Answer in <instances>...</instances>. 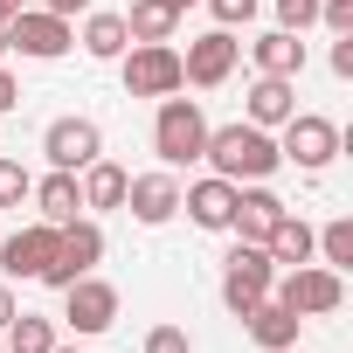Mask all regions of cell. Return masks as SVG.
Here are the masks:
<instances>
[{
	"instance_id": "obj_1",
	"label": "cell",
	"mask_w": 353,
	"mask_h": 353,
	"mask_svg": "<svg viewBox=\"0 0 353 353\" xmlns=\"http://www.w3.org/2000/svg\"><path fill=\"white\" fill-rule=\"evenodd\" d=\"M201 159L222 173V181H236V188H250V181H270V173L284 166V152H277V139L263 132V125H250V118H236V125H222V132H208V145H201Z\"/></svg>"
},
{
	"instance_id": "obj_2",
	"label": "cell",
	"mask_w": 353,
	"mask_h": 353,
	"mask_svg": "<svg viewBox=\"0 0 353 353\" xmlns=\"http://www.w3.org/2000/svg\"><path fill=\"white\" fill-rule=\"evenodd\" d=\"M208 111L194 104V97H159V118H152V152L166 159V166H194L201 159V145H208Z\"/></svg>"
},
{
	"instance_id": "obj_3",
	"label": "cell",
	"mask_w": 353,
	"mask_h": 353,
	"mask_svg": "<svg viewBox=\"0 0 353 353\" xmlns=\"http://www.w3.org/2000/svg\"><path fill=\"white\" fill-rule=\"evenodd\" d=\"M270 298L291 305L298 319H332V312L346 305V277L325 270V263H298V270H284V277L270 284Z\"/></svg>"
},
{
	"instance_id": "obj_4",
	"label": "cell",
	"mask_w": 353,
	"mask_h": 353,
	"mask_svg": "<svg viewBox=\"0 0 353 353\" xmlns=\"http://www.w3.org/2000/svg\"><path fill=\"white\" fill-rule=\"evenodd\" d=\"M97 256H104V229H97L90 215H77V222H63L56 256L42 263V284H49V291H70L77 277H90V270H97Z\"/></svg>"
},
{
	"instance_id": "obj_5",
	"label": "cell",
	"mask_w": 353,
	"mask_h": 353,
	"mask_svg": "<svg viewBox=\"0 0 353 353\" xmlns=\"http://www.w3.org/2000/svg\"><path fill=\"white\" fill-rule=\"evenodd\" d=\"M270 284H277V263L263 256V243H236V250H229V270H222V305H229L236 319H250V312L270 298Z\"/></svg>"
},
{
	"instance_id": "obj_6",
	"label": "cell",
	"mask_w": 353,
	"mask_h": 353,
	"mask_svg": "<svg viewBox=\"0 0 353 353\" xmlns=\"http://www.w3.org/2000/svg\"><path fill=\"white\" fill-rule=\"evenodd\" d=\"M173 90H188L181 49H173V42H139V49H125V97H173Z\"/></svg>"
},
{
	"instance_id": "obj_7",
	"label": "cell",
	"mask_w": 353,
	"mask_h": 353,
	"mask_svg": "<svg viewBox=\"0 0 353 353\" xmlns=\"http://www.w3.org/2000/svg\"><path fill=\"white\" fill-rule=\"evenodd\" d=\"M8 49H21V56H35V63H56V56L77 49V28H70L63 14H49V8H21V14L8 21Z\"/></svg>"
},
{
	"instance_id": "obj_8",
	"label": "cell",
	"mask_w": 353,
	"mask_h": 353,
	"mask_svg": "<svg viewBox=\"0 0 353 353\" xmlns=\"http://www.w3.org/2000/svg\"><path fill=\"white\" fill-rule=\"evenodd\" d=\"M277 132H284V139H277V152H284L291 166H305V173H319V166L339 152V125H332V118H319V111H291Z\"/></svg>"
},
{
	"instance_id": "obj_9",
	"label": "cell",
	"mask_w": 353,
	"mask_h": 353,
	"mask_svg": "<svg viewBox=\"0 0 353 353\" xmlns=\"http://www.w3.org/2000/svg\"><path fill=\"white\" fill-rule=\"evenodd\" d=\"M236 56H243V42H236L229 28H208V35H194V42H188L181 77H188L194 90H215V83H229V77H236Z\"/></svg>"
},
{
	"instance_id": "obj_10",
	"label": "cell",
	"mask_w": 353,
	"mask_h": 353,
	"mask_svg": "<svg viewBox=\"0 0 353 353\" xmlns=\"http://www.w3.org/2000/svg\"><path fill=\"white\" fill-rule=\"evenodd\" d=\"M63 319H70L83 339L111 332V325H118V284H104V277H77V284L63 291Z\"/></svg>"
},
{
	"instance_id": "obj_11",
	"label": "cell",
	"mask_w": 353,
	"mask_h": 353,
	"mask_svg": "<svg viewBox=\"0 0 353 353\" xmlns=\"http://www.w3.org/2000/svg\"><path fill=\"white\" fill-rule=\"evenodd\" d=\"M42 152H49V166L83 173L90 159H104V132H97L90 118H56V125L42 132Z\"/></svg>"
},
{
	"instance_id": "obj_12",
	"label": "cell",
	"mask_w": 353,
	"mask_h": 353,
	"mask_svg": "<svg viewBox=\"0 0 353 353\" xmlns=\"http://www.w3.org/2000/svg\"><path fill=\"white\" fill-rule=\"evenodd\" d=\"M125 208H132V222H145V229L173 222V215H181V181H173V166H159V173H139V181H125Z\"/></svg>"
},
{
	"instance_id": "obj_13",
	"label": "cell",
	"mask_w": 353,
	"mask_h": 353,
	"mask_svg": "<svg viewBox=\"0 0 353 353\" xmlns=\"http://www.w3.org/2000/svg\"><path fill=\"white\" fill-rule=\"evenodd\" d=\"M56 222H28V229H14V236H0V270L8 277H42V263L56 256Z\"/></svg>"
},
{
	"instance_id": "obj_14",
	"label": "cell",
	"mask_w": 353,
	"mask_h": 353,
	"mask_svg": "<svg viewBox=\"0 0 353 353\" xmlns=\"http://www.w3.org/2000/svg\"><path fill=\"white\" fill-rule=\"evenodd\" d=\"M181 208L194 215V229H229V215H236V181H222V173H208V181L181 188Z\"/></svg>"
},
{
	"instance_id": "obj_15",
	"label": "cell",
	"mask_w": 353,
	"mask_h": 353,
	"mask_svg": "<svg viewBox=\"0 0 353 353\" xmlns=\"http://www.w3.org/2000/svg\"><path fill=\"white\" fill-rule=\"evenodd\" d=\"M277 215H284V201H277L263 181H250V188H236V215H229V229H236L243 243H263V236L277 229Z\"/></svg>"
},
{
	"instance_id": "obj_16",
	"label": "cell",
	"mask_w": 353,
	"mask_h": 353,
	"mask_svg": "<svg viewBox=\"0 0 353 353\" xmlns=\"http://www.w3.org/2000/svg\"><path fill=\"white\" fill-rule=\"evenodd\" d=\"M28 201H35V208H42V222H56V229L83 215V188H77V173H63V166L49 173V181H35V188H28Z\"/></svg>"
},
{
	"instance_id": "obj_17",
	"label": "cell",
	"mask_w": 353,
	"mask_h": 353,
	"mask_svg": "<svg viewBox=\"0 0 353 353\" xmlns=\"http://www.w3.org/2000/svg\"><path fill=\"white\" fill-rule=\"evenodd\" d=\"M250 56H256V77H298V70H305V42H298L291 28L256 35V42H250Z\"/></svg>"
},
{
	"instance_id": "obj_18",
	"label": "cell",
	"mask_w": 353,
	"mask_h": 353,
	"mask_svg": "<svg viewBox=\"0 0 353 353\" xmlns=\"http://www.w3.org/2000/svg\"><path fill=\"white\" fill-rule=\"evenodd\" d=\"M263 256H270V263H284V270H298V263H312V222L284 208V215H277V229L263 236Z\"/></svg>"
},
{
	"instance_id": "obj_19",
	"label": "cell",
	"mask_w": 353,
	"mask_h": 353,
	"mask_svg": "<svg viewBox=\"0 0 353 353\" xmlns=\"http://www.w3.org/2000/svg\"><path fill=\"white\" fill-rule=\"evenodd\" d=\"M298 325H305V319H298L291 305H277V298H263V305L250 312V339H256L263 353H284V346H298Z\"/></svg>"
},
{
	"instance_id": "obj_20",
	"label": "cell",
	"mask_w": 353,
	"mask_h": 353,
	"mask_svg": "<svg viewBox=\"0 0 353 353\" xmlns=\"http://www.w3.org/2000/svg\"><path fill=\"white\" fill-rule=\"evenodd\" d=\"M291 111H298L291 77H256V83H250V125H263V132H270V125H284Z\"/></svg>"
},
{
	"instance_id": "obj_21",
	"label": "cell",
	"mask_w": 353,
	"mask_h": 353,
	"mask_svg": "<svg viewBox=\"0 0 353 353\" xmlns=\"http://www.w3.org/2000/svg\"><path fill=\"white\" fill-rule=\"evenodd\" d=\"M173 28H181V8H173V0H132V14H125L132 42H173Z\"/></svg>"
},
{
	"instance_id": "obj_22",
	"label": "cell",
	"mask_w": 353,
	"mask_h": 353,
	"mask_svg": "<svg viewBox=\"0 0 353 353\" xmlns=\"http://www.w3.org/2000/svg\"><path fill=\"white\" fill-rule=\"evenodd\" d=\"M125 181H132V173L118 166V159H90L83 166V208H125Z\"/></svg>"
},
{
	"instance_id": "obj_23",
	"label": "cell",
	"mask_w": 353,
	"mask_h": 353,
	"mask_svg": "<svg viewBox=\"0 0 353 353\" xmlns=\"http://www.w3.org/2000/svg\"><path fill=\"white\" fill-rule=\"evenodd\" d=\"M83 49H90L97 63H118V56L132 49V35H125V14H90V21H83Z\"/></svg>"
},
{
	"instance_id": "obj_24",
	"label": "cell",
	"mask_w": 353,
	"mask_h": 353,
	"mask_svg": "<svg viewBox=\"0 0 353 353\" xmlns=\"http://www.w3.org/2000/svg\"><path fill=\"white\" fill-rule=\"evenodd\" d=\"M8 353H56V319L14 312V319H8Z\"/></svg>"
},
{
	"instance_id": "obj_25",
	"label": "cell",
	"mask_w": 353,
	"mask_h": 353,
	"mask_svg": "<svg viewBox=\"0 0 353 353\" xmlns=\"http://www.w3.org/2000/svg\"><path fill=\"white\" fill-rule=\"evenodd\" d=\"M312 250L325 256V270H353V222H346V215H332V222L312 236Z\"/></svg>"
},
{
	"instance_id": "obj_26",
	"label": "cell",
	"mask_w": 353,
	"mask_h": 353,
	"mask_svg": "<svg viewBox=\"0 0 353 353\" xmlns=\"http://www.w3.org/2000/svg\"><path fill=\"white\" fill-rule=\"evenodd\" d=\"M28 188H35V173H28L21 159H0V208H21Z\"/></svg>"
},
{
	"instance_id": "obj_27",
	"label": "cell",
	"mask_w": 353,
	"mask_h": 353,
	"mask_svg": "<svg viewBox=\"0 0 353 353\" xmlns=\"http://www.w3.org/2000/svg\"><path fill=\"white\" fill-rule=\"evenodd\" d=\"M319 21V0H277V28H291V35H305Z\"/></svg>"
},
{
	"instance_id": "obj_28",
	"label": "cell",
	"mask_w": 353,
	"mask_h": 353,
	"mask_svg": "<svg viewBox=\"0 0 353 353\" xmlns=\"http://www.w3.org/2000/svg\"><path fill=\"white\" fill-rule=\"evenodd\" d=\"M215 8V28H250L256 21V0H208Z\"/></svg>"
},
{
	"instance_id": "obj_29",
	"label": "cell",
	"mask_w": 353,
	"mask_h": 353,
	"mask_svg": "<svg viewBox=\"0 0 353 353\" xmlns=\"http://www.w3.org/2000/svg\"><path fill=\"white\" fill-rule=\"evenodd\" d=\"M145 353H194V339H188L181 325H152V332H145Z\"/></svg>"
},
{
	"instance_id": "obj_30",
	"label": "cell",
	"mask_w": 353,
	"mask_h": 353,
	"mask_svg": "<svg viewBox=\"0 0 353 353\" xmlns=\"http://www.w3.org/2000/svg\"><path fill=\"white\" fill-rule=\"evenodd\" d=\"M319 21L332 35H353V0H319Z\"/></svg>"
},
{
	"instance_id": "obj_31",
	"label": "cell",
	"mask_w": 353,
	"mask_h": 353,
	"mask_svg": "<svg viewBox=\"0 0 353 353\" xmlns=\"http://www.w3.org/2000/svg\"><path fill=\"white\" fill-rule=\"evenodd\" d=\"M332 77H353V35L332 42Z\"/></svg>"
},
{
	"instance_id": "obj_32",
	"label": "cell",
	"mask_w": 353,
	"mask_h": 353,
	"mask_svg": "<svg viewBox=\"0 0 353 353\" xmlns=\"http://www.w3.org/2000/svg\"><path fill=\"white\" fill-rule=\"evenodd\" d=\"M35 8H49V14H63V21H70V14H83V8H90V0H35Z\"/></svg>"
},
{
	"instance_id": "obj_33",
	"label": "cell",
	"mask_w": 353,
	"mask_h": 353,
	"mask_svg": "<svg viewBox=\"0 0 353 353\" xmlns=\"http://www.w3.org/2000/svg\"><path fill=\"white\" fill-rule=\"evenodd\" d=\"M14 104H21V83H14L8 70H0V111H14Z\"/></svg>"
},
{
	"instance_id": "obj_34",
	"label": "cell",
	"mask_w": 353,
	"mask_h": 353,
	"mask_svg": "<svg viewBox=\"0 0 353 353\" xmlns=\"http://www.w3.org/2000/svg\"><path fill=\"white\" fill-rule=\"evenodd\" d=\"M14 312H21V305H14V291L0 284V332H8V319H14Z\"/></svg>"
},
{
	"instance_id": "obj_35",
	"label": "cell",
	"mask_w": 353,
	"mask_h": 353,
	"mask_svg": "<svg viewBox=\"0 0 353 353\" xmlns=\"http://www.w3.org/2000/svg\"><path fill=\"white\" fill-rule=\"evenodd\" d=\"M21 8H28V0H0V35H8V21H14Z\"/></svg>"
},
{
	"instance_id": "obj_36",
	"label": "cell",
	"mask_w": 353,
	"mask_h": 353,
	"mask_svg": "<svg viewBox=\"0 0 353 353\" xmlns=\"http://www.w3.org/2000/svg\"><path fill=\"white\" fill-rule=\"evenodd\" d=\"M173 8H181V14H188V8H194V0H173Z\"/></svg>"
},
{
	"instance_id": "obj_37",
	"label": "cell",
	"mask_w": 353,
	"mask_h": 353,
	"mask_svg": "<svg viewBox=\"0 0 353 353\" xmlns=\"http://www.w3.org/2000/svg\"><path fill=\"white\" fill-rule=\"evenodd\" d=\"M56 353H77V346H56Z\"/></svg>"
},
{
	"instance_id": "obj_38",
	"label": "cell",
	"mask_w": 353,
	"mask_h": 353,
	"mask_svg": "<svg viewBox=\"0 0 353 353\" xmlns=\"http://www.w3.org/2000/svg\"><path fill=\"white\" fill-rule=\"evenodd\" d=\"M0 49H8V35H0Z\"/></svg>"
},
{
	"instance_id": "obj_39",
	"label": "cell",
	"mask_w": 353,
	"mask_h": 353,
	"mask_svg": "<svg viewBox=\"0 0 353 353\" xmlns=\"http://www.w3.org/2000/svg\"><path fill=\"white\" fill-rule=\"evenodd\" d=\"M0 353H8V339H0Z\"/></svg>"
},
{
	"instance_id": "obj_40",
	"label": "cell",
	"mask_w": 353,
	"mask_h": 353,
	"mask_svg": "<svg viewBox=\"0 0 353 353\" xmlns=\"http://www.w3.org/2000/svg\"><path fill=\"white\" fill-rule=\"evenodd\" d=\"M284 353H298V346H284Z\"/></svg>"
}]
</instances>
